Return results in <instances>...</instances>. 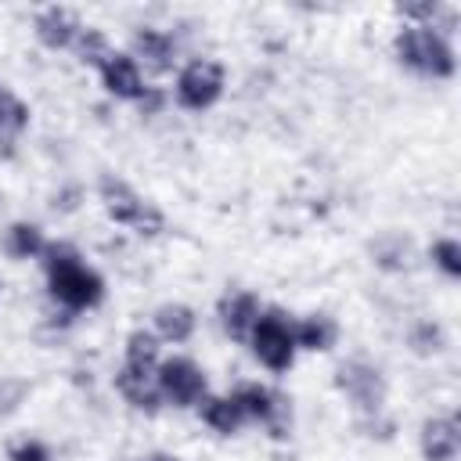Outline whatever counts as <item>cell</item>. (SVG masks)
<instances>
[{"label":"cell","instance_id":"cell-16","mask_svg":"<svg viewBox=\"0 0 461 461\" xmlns=\"http://www.w3.org/2000/svg\"><path fill=\"white\" fill-rule=\"evenodd\" d=\"M151 331L158 335L162 346H184L198 331V310L187 306V303H180V299L158 303L151 310Z\"/></svg>","mask_w":461,"mask_h":461},{"label":"cell","instance_id":"cell-8","mask_svg":"<svg viewBox=\"0 0 461 461\" xmlns=\"http://www.w3.org/2000/svg\"><path fill=\"white\" fill-rule=\"evenodd\" d=\"M155 382H158V396L166 407H176V411H194L202 403L209 389V371L187 357V353H169L158 360L155 367Z\"/></svg>","mask_w":461,"mask_h":461},{"label":"cell","instance_id":"cell-24","mask_svg":"<svg viewBox=\"0 0 461 461\" xmlns=\"http://www.w3.org/2000/svg\"><path fill=\"white\" fill-rule=\"evenodd\" d=\"M425 259L432 263V270L447 281H461V241L454 234H439L432 238V245L425 249Z\"/></svg>","mask_w":461,"mask_h":461},{"label":"cell","instance_id":"cell-27","mask_svg":"<svg viewBox=\"0 0 461 461\" xmlns=\"http://www.w3.org/2000/svg\"><path fill=\"white\" fill-rule=\"evenodd\" d=\"M83 202H86V187H83V184H76V180L58 184V191L50 194V209H54L58 216H72V212H79V209H83Z\"/></svg>","mask_w":461,"mask_h":461},{"label":"cell","instance_id":"cell-18","mask_svg":"<svg viewBox=\"0 0 461 461\" xmlns=\"http://www.w3.org/2000/svg\"><path fill=\"white\" fill-rule=\"evenodd\" d=\"M47 241H50V238H47L43 223H36V220H11V223L0 230V252H4L11 263H40Z\"/></svg>","mask_w":461,"mask_h":461},{"label":"cell","instance_id":"cell-21","mask_svg":"<svg viewBox=\"0 0 461 461\" xmlns=\"http://www.w3.org/2000/svg\"><path fill=\"white\" fill-rule=\"evenodd\" d=\"M407 349L414 353V357H439L447 346H450V339H447V328L436 321V317H418V321H411L407 324Z\"/></svg>","mask_w":461,"mask_h":461},{"label":"cell","instance_id":"cell-10","mask_svg":"<svg viewBox=\"0 0 461 461\" xmlns=\"http://www.w3.org/2000/svg\"><path fill=\"white\" fill-rule=\"evenodd\" d=\"M97 83H101V90H104L112 101H122V104H137V101L144 97V90H148V76H144V68L126 54V47H115V50L101 61Z\"/></svg>","mask_w":461,"mask_h":461},{"label":"cell","instance_id":"cell-19","mask_svg":"<svg viewBox=\"0 0 461 461\" xmlns=\"http://www.w3.org/2000/svg\"><path fill=\"white\" fill-rule=\"evenodd\" d=\"M194 414H198V421H202L212 436H223V439L238 436V432L249 425L245 414H241V407H238V400L230 396V389H227V393H205L202 403L194 407Z\"/></svg>","mask_w":461,"mask_h":461},{"label":"cell","instance_id":"cell-9","mask_svg":"<svg viewBox=\"0 0 461 461\" xmlns=\"http://www.w3.org/2000/svg\"><path fill=\"white\" fill-rule=\"evenodd\" d=\"M126 54L144 68V76H169L184 61V40L176 29L162 25H137L130 32Z\"/></svg>","mask_w":461,"mask_h":461},{"label":"cell","instance_id":"cell-6","mask_svg":"<svg viewBox=\"0 0 461 461\" xmlns=\"http://www.w3.org/2000/svg\"><path fill=\"white\" fill-rule=\"evenodd\" d=\"M331 382L360 418H382V411H385V375L375 360L346 357V360L335 364Z\"/></svg>","mask_w":461,"mask_h":461},{"label":"cell","instance_id":"cell-13","mask_svg":"<svg viewBox=\"0 0 461 461\" xmlns=\"http://www.w3.org/2000/svg\"><path fill=\"white\" fill-rule=\"evenodd\" d=\"M418 454H421V461H457L461 457V421L454 411L429 414L418 425Z\"/></svg>","mask_w":461,"mask_h":461},{"label":"cell","instance_id":"cell-26","mask_svg":"<svg viewBox=\"0 0 461 461\" xmlns=\"http://www.w3.org/2000/svg\"><path fill=\"white\" fill-rule=\"evenodd\" d=\"M32 385L22 378V375H4L0 378V418H11L22 411V403L29 400Z\"/></svg>","mask_w":461,"mask_h":461},{"label":"cell","instance_id":"cell-15","mask_svg":"<svg viewBox=\"0 0 461 461\" xmlns=\"http://www.w3.org/2000/svg\"><path fill=\"white\" fill-rule=\"evenodd\" d=\"M119 400L130 407V411H140V414H158L166 403L158 396V382H155V371H140V367H126L119 364L115 367V378H112Z\"/></svg>","mask_w":461,"mask_h":461},{"label":"cell","instance_id":"cell-7","mask_svg":"<svg viewBox=\"0 0 461 461\" xmlns=\"http://www.w3.org/2000/svg\"><path fill=\"white\" fill-rule=\"evenodd\" d=\"M230 396L238 400L241 414L249 425H259L267 429V436L274 439H285L292 432V400L274 389L270 382H259V378H245L230 389Z\"/></svg>","mask_w":461,"mask_h":461},{"label":"cell","instance_id":"cell-5","mask_svg":"<svg viewBox=\"0 0 461 461\" xmlns=\"http://www.w3.org/2000/svg\"><path fill=\"white\" fill-rule=\"evenodd\" d=\"M295 313H288L285 306H263L259 321L252 324L245 346L252 353V360L267 371V375H288L299 360V346H295V328H292Z\"/></svg>","mask_w":461,"mask_h":461},{"label":"cell","instance_id":"cell-11","mask_svg":"<svg viewBox=\"0 0 461 461\" xmlns=\"http://www.w3.org/2000/svg\"><path fill=\"white\" fill-rule=\"evenodd\" d=\"M263 306L267 303L259 299V292H252V288H227L216 299V324H220V331L227 339H234V342L245 346V339H249L252 324L259 321Z\"/></svg>","mask_w":461,"mask_h":461},{"label":"cell","instance_id":"cell-28","mask_svg":"<svg viewBox=\"0 0 461 461\" xmlns=\"http://www.w3.org/2000/svg\"><path fill=\"white\" fill-rule=\"evenodd\" d=\"M166 104H169V90H166V86H155V83H148L144 97L137 101V112H140V115H158Z\"/></svg>","mask_w":461,"mask_h":461},{"label":"cell","instance_id":"cell-25","mask_svg":"<svg viewBox=\"0 0 461 461\" xmlns=\"http://www.w3.org/2000/svg\"><path fill=\"white\" fill-rule=\"evenodd\" d=\"M4 461H54V447L43 436L22 432L4 443Z\"/></svg>","mask_w":461,"mask_h":461},{"label":"cell","instance_id":"cell-22","mask_svg":"<svg viewBox=\"0 0 461 461\" xmlns=\"http://www.w3.org/2000/svg\"><path fill=\"white\" fill-rule=\"evenodd\" d=\"M29 126H32V108H29V101H25L18 90H11L7 83H0V137L18 140Z\"/></svg>","mask_w":461,"mask_h":461},{"label":"cell","instance_id":"cell-17","mask_svg":"<svg viewBox=\"0 0 461 461\" xmlns=\"http://www.w3.org/2000/svg\"><path fill=\"white\" fill-rule=\"evenodd\" d=\"M295 328V346L299 353H331L342 339V324L335 321V313L328 310H310V313H299L292 321Z\"/></svg>","mask_w":461,"mask_h":461},{"label":"cell","instance_id":"cell-1","mask_svg":"<svg viewBox=\"0 0 461 461\" xmlns=\"http://www.w3.org/2000/svg\"><path fill=\"white\" fill-rule=\"evenodd\" d=\"M40 270H43V288H47V303L68 310V313H90L104 303L108 285L101 277V270L94 263H86L83 249L68 238H50L43 256H40Z\"/></svg>","mask_w":461,"mask_h":461},{"label":"cell","instance_id":"cell-20","mask_svg":"<svg viewBox=\"0 0 461 461\" xmlns=\"http://www.w3.org/2000/svg\"><path fill=\"white\" fill-rule=\"evenodd\" d=\"M162 357H166V353H162V342H158V335H155L151 328H133V331H126V339H122V364H126V367L155 371Z\"/></svg>","mask_w":461,"mask_h":461},{"label":"cell","instance_id":"cell-3","mask_svg":"<svg viewBox=\"0 0 461 461\" xmlns=\"http://www.w3.org/2000/svg\"><path fill=\"white\" fill-rule=\"evenodd\" d=\"M94 198H97V205H101L108 223L126 227L137 238H158L166 230V212L151 198H144L130 180H122L115 173H101L97 176Z\"/></svg>","mask_w":461,"mask_h":461},{"label":"cell","instance_id":"cell-23","mask_svg":"<svg viewBox=\"0 0 461 461\" xmlns=\"http://www.w3.org/2000/svg\"><path fill=\"white\" fill-rule=\"evenodd\" d=\"M112 50H115V43L108 40V32H104L101 25H83L68 54H72L79 65H86V68H94V72H97V68H101V61H104Z\"/></svg>","mask_w":461,"mask_h":461},{"label":"cell","instance_id":"cell-14","mask_svg":"<svg viewBox=\"0 0 461 461\" xmlns=\"http://www.w3.org/2000/svg\"><path fill=\"white\" fill-rule=\"evenodd\" d=\"M83 25H86V22H83L72 7H65V4H47V7H40V11L32 14V36H36V43H40L43 50H50V54L72 50V43H76V36H79Z\"/></svg>","mask_w":461,"mask_h":461},{"label":"cell","instance_id":"cell-4","mask_svg":"<svg viewBox=\"0 0 461 461\" xmlns=\"http://www.w3.org/2000/svg\"><path fill=\"white\" fill-rule=\"evenodd\" d=\"M223 94H227V65L212 54H191L173 72L169 101L180 112H191V115L212 112L223 101Z\"/></svg>","mask_w":461,"mask_h":461},{"label":"cell","instance_id":"cell-2","mask_svg":"<svg viewBox=\"0 0 461 461\" xmlns=\"http://www.w3.org/2000/svg\"><path fill=\"white\" fill-rule=\"evenodd\" d=\"M389 50H393L396 65L418 79L447 83L457 76V47L432 25H403L400 22L389 40Z\"/></svg>","mask_w":461,"mask_h":461},{"label":"cell","instance_id":"cell-29","mask_svg":"<svg viewBox=\"0 0 461 461\" xmlns=\"http://www.w3.org/2000/svg\"><path fill=\"white\" fill-rule=\"evenodd\" d=\"M0 303H4V281H0Z\"/></svg>","mask_w":461,"mask_h":461},{"label":"cell","instance_id":"cell-12","mask_svg":"<svg viewBox=\"0 0 461 461\" xmlns=\"http://www.w3.org/2000/svg\"><path fill=\"white\" fill-rule=\"evenodd\" d=\"M367 256H371L375 270H382V274H389V277L411 274V270L418 267V259H421L418 241H414L407 230H396V227L375 234V238L367 241Z\"/></svg>","mask_w":461,"mask_h":461}]
</instances>
